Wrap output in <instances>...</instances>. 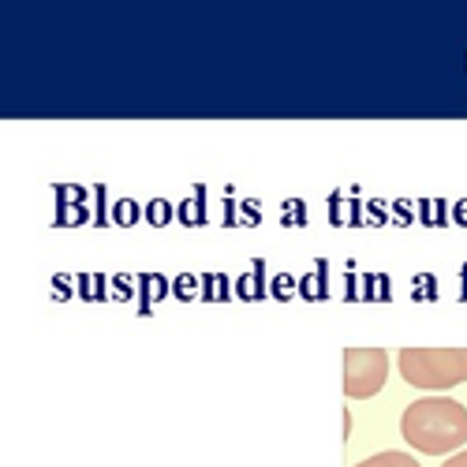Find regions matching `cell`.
<instances>
[{"mask_svg": "<svg viewBox=\"0 0 467 467\" xmlns=\"http://www.w3.org/2000/svg\"><path fill=\"white\" fill-rule=\"evenodd\" d=\"M400 434L411 449L426 456H449L467 445V411L449 397H422L408 404L400 419Z\"/></svg>", "mask_w": 467, "mask_h": 467, "instance_id": "6da1fadb", "label": "cell"}, {"mask_svg": "<svg viewBox=\"0 0 467 467\" xmlns=\"http://www.w3.org/2000/svg\"><path fill=\"white\" fill-rule=\"evenodd\" d=\"M397 363L415 389H452L467 381V348H404Z\"/></svg>", "mask_w": 467, "mask_h": 467, "instance_id": "7a4b0ae2", "label": "cell"}, {"mask_svg": "<svg viewBox=\"0 0 467 467\" xmlns=\"http://www.w3.org/2000/svg\"><path fill=\"white\" fill-rule=\"evenodd\" d=\"M385 378H389L385 348H348L344 352V393L352 400H367L381 393Z\"/></svg>", "mask_w": 467, "mask_h": 467, "instance_id": "3957f363", "label": "cell"}, {"mask_svg": "<svg viewBox=\"0 0 467 467\" xmlns=\"http://www.w3.org/2000/svg\"><path fill=\"white\" fill-rule=\"evenodd\" d=\"M356 467H422V463L415 456H408V452H378V456H367Z\"/></svg>", "mask_w": 467, "mask_h": 467, "instance_id": "277c9868", "label": "cell"}, {"mask_svg": "<svg viewBox=\"0 0 467 467\" xmlns=\"http://www.w3.org/2000/svg\"><path fill=\"white\" fill-rule=\"evenodd\" d=\"M441 467H467V449H460L456 456H449V463H441Z\"/></svg>", "mask_w": 467, "mask_h": 467, "instance_id": "5b68a950", "label": "cell"}]
</instances>
